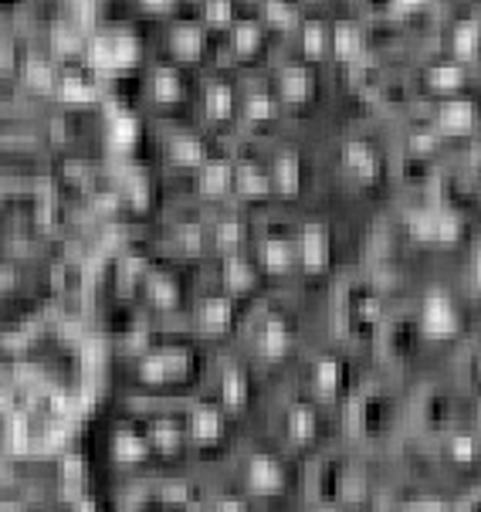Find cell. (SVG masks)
<instances>
[{
  "label": "cell",
  "mask_w": 481,
  "mask_h": 512,
  "mask_svg": "<svg viewBox=\"0 0 481 512\" xmlns=\"http://www.w3.org/2000/svg\"><path fill=\"white\" fill-rule=\"evenodd\" d=\"M410 231L421 241H454L461 238V218L451 211H421L410 218Z\"/></svg>",
  "instance_id": "obj_2"
},
{
  "label": "cell",
  "mask_w": 481,
  "mask_h": 512,
  "mask_svg": "<svg viewBox=\"0 0 481 512\" xmlns=\"http://www.w3.org/2000/svg\"><path fill=\"white\" fill-rule=\"evenodd\" d=\"M180 438H183V431L180 428H173L170 421H163V424H156V445H160L163 451H173L180 445Z\"/></svg>",
  "instance_id": "obj_34"
},
{
  "label": "cell",
  "mask_w": 481,
  "mask_h": 512,
  "mask_svg": "<svg viewBox=\"0 0 481 512\" xmlns=\"http://www.w3.org/2000/svg\"><path fill=\"white\" fill-rule=\"evenodd\" d=\"M153 89H156V99L160 102H177L180 95H183V82H180V72L177 68H170V65H163V68H156V78H153Z\"/></svg>",
  "instance_id": "obj_19"
},
{
  "label": "cell",
  "mask_w": 481,
  "mask_h": 512,
  "mask_svg": "<svg viewBox=\"0 0 481 512\" xmlns=\"http://www.w3.org/2000/svg\"><path fill=\"white\" fill-rule=\"evenodd\" d=\"M393 4H397V7H417L421 0H393Z\"/></svg>",
  "instance_id": "obj_41"
},
{
  "label": "cell",
  "mask_w": 481,
  "mask_h": 512,
  "mask_svg": "<svg viewBox=\"0 0 481 512\" xmlns=\"http://www.w3.org/2000/svg\"><path fill=\"white\" fill-rule=\"evenodd\" d=\"M390 418H393L390 401L383 394H373V390H370V394H363L360 401H353V407H349V414H346V421L353 424V431H356V435H363V438L383 435Z\"/></svg>",
  "instance_id": "obj_1"
},
{
  "label": "cell",
  "mask_w": 481,
  "mask_h": 512,
  "mask_svg": "<svg viewBox=\"0 0 481 512\" xmlns=\"http://www.w3.org/2000/svg\"><path fill=\"white\" fill-rule=\"evenodd\" d=\"M332 51H336L339 58H360L363 55V34L356 24H336V31H332Z\"/></svg>",
  "instance_id": "obj_14"
},
{
  "label": "cell",
  "mask_w": 481,
  "mask_h": 512,
  "mask_svg": "<svg viewBox=\"0 0 481 512\" xmlns=\"http://www.w3.org/2000/svg\"><path fill=\"white\" fill-rule=\"evenodd\" d=\"M231 316H234V306L227 299H207L204 306H200V323L207 329H214V333L231 323Z\"/></svg>",
  "instance_id": "obj_20"
},
{
  "label": "cell",
  "mask_w": 481,
  "mask_h": 512,
  "mask_svg": "<svg viewBox=\"0 0 481 512\" xmlns=\"http://www.w3.org/2000/svg\"><path fill=\"white\" fill-rule=\"evenodd\" d=\"M244 109H248V116H251V119H275V109H278V106L268 99L265 92H255V95H248Z\"/></svg>",
  "instance_id": "obj_33"
},
{
  "label": "cell",
  "mask_w": 481,
  "mask_h": 512,
  "mask_svg": "<svg viewBox=\"0 0 481 512\" xmlns=\"http://www.w3.org/2000/svg\"><path fill=\"white\" fill-rule=\"evenodd\" d=\"M190 435L197 441H214L221 435V414L214 407H200V411L190 414Z\"/></svg>",
  "instance_id": "obj_17"
},
{
  "label": "cell",
  "mask_w": 481,
  "mask_h": 512,
  "mask_svg": "<svg viewBox=\"0 0 481 512\" xmlns=\"http://www.w3.org/2000/svg\"><path fill=\"white\" fill-rule=\"evenodd\" d=\"M417 418H421L427 431H444V428H451V421H454V404L441 390H427L421 407H417Z\"/></svg>",
  "instance_id": "obj_7"
},
{
  "label": "cell",
  "mask_w": 481,
  "mask_h": 512,
  "mask_svg": "<svg viewBox=\"0 0 481 512\" xmlns=\"http://www.w3.org/2000/svg\"><path fill=\"white\" fill-rule=\"evenodd\" d=\"M261 41H265V34H261V28L255 21H244L234 28V45H238L241 55H255V51L261 48Z\"/></svg>",
  "instance_id": "obj_25"
},
{
  "label": "cell",
  "mask_w": 481,
  "mask_h": 512,
  "mask_svg": "<svg viewBox=\"0 0 481 512\" xmlns=\"http://www.w3.org/2000/svg\"><path fill=\"white\" fill-rule=\"evenodd\" d=\"M461 78H465V75H461V65L458 62H444V65H434L431 68V85H434V89H444V92L458 89Z\"/></svg>",
  "instance_id": "obj_29"
},
{
  "label": "cell",
  "mask_w": 481,
  "mask_h": 512,
  "mask_svg": "<svg viewBox=\"0 0 481 512\" xmlns=\"http://www.w3.org/2000/svg\"><path fill=\"white\" fill-rule=\"evenodd\" d=\"M204 31L197 28V24H180V28H173L170 34V45L177 51L180 58H187V62H194V58L204 51Z\"/></svg>",
  "instance_id": "obj_13"
},
{
  "label": "cell",
  "mask_w": 481,
  "mask_h": 512,
  "mask_svg": "<svg viewBox=\"0 0 481 512\" xmlns=\"http://www.w3.org/2000/svg\"><path fill=\"white\" fill-rule=\"evenodd\" d=\"M471 272H475V282L481 285V245L475 251V258H471Z\"/></svg>",
  "instance_id": "obj_40"
},
{
  "label": "cell",
  "mask_w": 481,
  "mask_h": 512,
  "mask_svg": "<svg viewBox=\"0 0 481 512\" xmlns=\"http://www.w3.org/2000/svg\"><path fill=\"white\" fill-rule=\"evenodd\" d=\"M112 451H116L119 462H139V458L146 455V441L139 435H129V431H122V435H116V445H112Z\"/></svg>",
  "instance_id": "obj_26"
},
{
  "label": "cell",
  "mask_w": 481,
  "mask_h": 512,
  "mask_svg": "<svg viewBox=\"0 0 481 512\" xmlns=\"http://www.w3.org/2000/svg\"><path fill=\"white\" fill-rule=\"evenodd\" d=\"M431 336H451L458 329V312H454L451 299L441 292L427 295L424 302V323H421Z\"/></svg>",
  "instance_id": "obj_5"
},
{
  "label": "cell",
  "mask_w": 481,
  "mask_h": 512,
  "mask_svg": "<svg viewBox=\"0 0 481 512\" xmlns=\"http://www.w3.org/2000/svg\"><path fill=\"white\" fill-rule=\"evenodd\" d=\"M316 428H319L316 411H309V407H292V414H288V435H292V441L309 445V441L316 438Z\"/></svg>",
  "instance_id": "obj_16"
},
{
  "label": "cell",
  "mask_w": 481,
  "mask_h": 512,
  "mask_svg": "<svg viewBox=\"0 0 481 512\" xmlns=\"http://www.w3.org/2000/svg\"><path fill=\"white\" fill-rule=\"evenodd\" d=\"M316 384L322 394H336L339 384H343V363L336 360H322L316 367Z\"/></svg>",
  "instance_id": "obj_27"
},
{
  "label": "cell",
  "mask_w": 481,
  "mask_h": 512,
  "mask_svg": "<svg viewBox=\"0 0 481 512\" xmlns=\"http://www.w3.org/2000/svg\"><path fill=\"white\" fill-rule=\"evenodd\" d=\"M265 17L275 28H295V7H288L285 0H268Z\"/></svg>",
  "instance_id": "obj_32"
},
{
  "label": "cell",
  "mask_w": 481,
  "mask_h": 512,
  "mask_svg": "<svg viewBox=\"0 0 481 512\" xmlns=\"http://www.w3.org/2000/svg\"><path fill=\"white\" fill-rule=\"evenodd\" d=\"M288 343H292V333H288L285 323H278V319H268L265 326H261L258 333V346L261 353H265L268 360H278L282 353L288 350Z\"/></svg>",
  "instance_id": "obj_12"
},
{
  "label": "cell",
  "mask_w": 481,
  "mask_h": 512,
  "mask_svg": "<svg viewBox=\"0 0 481 512\" xmlns=\"http://www.w3.org/2000/svg\"><path fill=\"white\" fill-rule=\"evenodd\" d=\"M299 258L305 268H322L329 262V231L322 224H305L299 238Z\"/></svg>",
  "instance_id": "obj_6"
},
{
  "label": "cell",
  "mask_w": 481,
  "mask_h": 512,
  "mask_svg": "<svg viewBox=\"0 0 481 512\" xmlns=\"http://www.w3.org/2000/svg\"><path fill=\"white\" fill-rule=\"evenodd\" d=\"M231 180H234V173H231V163H224V160H214V163H207L204 167V190H211V194H221V190L231 187Z\"/></svg>",
  "instance_id": "obj_23"
},
{
  "label": "cell",
  "mask_w": 481,
  "mask_h": 512,
  "mask_svg": "<svg viewBox=\"0 0 481 512\" xmlns=\"http://www.w3.org/2000/svg\"><path fill=\"white\" fill-rule=\"evenodd\" d=\"M92 58H95V65L122 68L136 58V41L126 38V34H106V38H95Z\"/></svg>",
  "instance_id": "obj_4"
},
{
  "label": "cell",
  "mask_w": 481,
  "mask_h": 512,
  "mask_svg": "<svg viewBox=\"0 0 481 512\" xmlns=\"http://www.w3.org/2000/svg\"><path fill=\"white\" fill-rule=\"evenodd\" d=\"M170 153H173V160L187 163V167H194V163L207 160V150H204V143H200L197 136H173V140H170Z\"/></svg>",
  "instance_id": "obj_18"
},
{
  "label": "cell",
  "mask_w": 481,
  "mask_h": 512,
  "mask_svg": "<svg viewBox=\"0 0 481 512\" xmlns=\"http://www.w3.org/2000/svg\"><path fill=\"white\" fill-rule=\"evenodd\" d=\"M329 34L332 31L322 28L319 21L305 24V28H302V48H305V55H322V51L329 48Z\"/></svg>",
  "instance_id": "obj_28"
},
{
  "label": "cell",
  "mask_w": 481,
  "mask_h": 512,
  "mask_svg": "<svg viewBox=\"0 0 481 512\" xmlns=\"http://www.w3.org/2000/svg\"><path fill=\"white\" fill-rule=\"evenodd\" d=\"M295 258H299V245H292V241L268 238L265 245H261V262H265L271 272H288V268L295 265Z\"/></svg>",
  "instance_id": "obj_11"
},
{
  "label": "cell",
  "mask_w": 481,
  "mask_h": 512,
  "mask_svg": "<svg viewBox=\"0 0 481 512\" xmlns=\"http://www.w3.org/2000/svg\"><path fill=\"white\" fill-rule=\"evenodd\" d=\"M275 184L285 197H292L299 190V160L295 156H278L275 163Z\"/></svg>",
  "instance_id": "obj_21"
},
{
  "label": "cell",
  "mask_w": 481,
  "mask_h": 512,
  "mask_svg": "<svg viewBox=\"0 0 481 512\" xmlns=\"http://www.w3.org/2000/svg\"><path fill=\"white\" fill-rule=\"evenodd\" d=\"M309 85H312V78L309 72H305L302 65H292V68H285V75H282V92L288 95V99H305L309 95Z\"/></svg>",
  "instance_id": "obj_22"
},
{
  "label": "cell",
  "mask_w": 481,
  "mask_h": 512,
  "mask_svg": "<svg viewBox=\"0 0 481 512\" xmlns=\"http://www.w3.org/2000/svg\"><path fill=\"white\" fill-rule=\"evenodd\" d=\"M414 343H417L414 319L397 316V319H390L387 329H380V346H383V353H387V360H407Z\"/></svg>",
  "instance_id": "obj_3"
},
{
  "label": "cell",
  "mask_w": 481,
  "mask_h": 512,
  "mask_svg": "<svg viewBox=\"0 0 481 512\" xmlns=\"http://www.w3.org/2000/svg\"><path fill=\"white\" fill-rule=\"evenodd\" d=\"M146 7H150V11H170L173 4H177V0H143Z\"/></svg>",
  "instance_id": "obj_39"
},
{
  "label": "cell",
  "mask_w": 481,
  "mask_h": 512,
  "mask_svg": "<svg viewBox=\"0 0 481 512\" xmlns=\"http://www.w3.org/2000/svg\"><path fill=\"white\" fill-rule=\"evenodd\" d=\"M207 17L214 24H227L234 17V4L231 0H207Z\"/></svg>",
  "instance_id": "obj_36"
},
{
  "label": "cell",
  "mask_w": 481,
  "mask_h": 512,
  "mask_svg": "<svg viewBox=\"0 0 481 512\" xmlns=\"http://www.w3.org/2000/svg\"><path fill=\"white\" fill-rule=\"evenodd\" d=\"M153 295L163 302V306H170V302L177 299V289H173V282L166 279V275H156V279H153Z\"/></svg>",
  "instance_id": "obj_37"
},
{
  "label": "cell",
  "mask_w": 481,
  "mask_h": 512,
  "mask_svg": "<svg viewBox=\"0 0 481 512\" xmlns=\"http://www.w3.org/2000/svg\"><path fill=\"white\" fill-rule=\"evenodd\" d=\"M248 485L255 492H278L285 485V472L275 458H251L248 462Z\"/></svg>",
  "instance_id": "obj_8"
},
{
  "label": "cell",
  "mask_w": 481,
  "mask_h": 512,
  "mask_svg": "<svg viewBox=\"0 0 481 512\" xmlns=\"http://www.w3.org/2000/svg\"><path fill=\"white\" fill-rule=\"evenodd\" d=\"M251 282H255V275H251L248 262H241L238 255L227 258V285L231 289H251Z\"/></svg>",
  "instance_id": "obj_31"
},
{
  "label": "cell",
  "mask_w": 481,
  "mask_h": 512,
  "mask_svg": "<svg viewBox=\"0 0 481 512\" xmlns=\"http://www.w3.org/2000/svg\"><path fill=\"white\" fill-rule=\"evenodd\" d=\"M343 163L349 173H356V177H363V180L376 177V153H373V146L363 140H349L343 146Z\"/></svg>",
  "instance_id": "obj_10"
},
{
  "label": "cell",
  "mask_w": 481,
  "mask_h": 512,
  "mask_svg": "<svg viewBox=\"0 0 481 512\" xmlns=\"http://www.w3.org/2000/svg\"><path fill=\"white\" fill-rule=\"evenodd\" d=\"M207 109H211L214 119H227L234 109V92L227 89L224 82H214L211 89H207Z\"/></svg>",
  "instance_id": "obj_24"
},
{
  "label": "cell",
  "mask_w": 481,
  "mask_h": 512,
  "mask_svg": "<svg viewBox=\"0 0 481 512\" xmlns=\"http://www.w3.org/2000/svg\"><path fill=\"white\" fill-rule=\"evenodd\" d=\"M475 119H478V112L468 99H451L437 112V123H441V129H448V133H468V129L475 126Z\"/></svg>",
  "instance_id": "obj_9"
},
{
  "label": "cell",
  "mask_w": 481,
  "mask_h": 512,
  "mask_svg": "<svg viewBox=\"0 0 481 512\" xmlns=\"http://www.w3.org/2000/svg\"><path fill=\"white\" fill-rule=\"evenodd\" d=\"M481 48V21L468 17L454 28V55L458 58H475Z\"/></svg>",
  "instance_id": "obj_15"
},
{
  "label": "cell",
  "mask_w": 481,
  "mask_h": 512,
  "mask_svg": "<svg viewBox=\"0 0 481 512\" xmlns=\"http://www.w3.org/2000/svg\"><path fill=\"white\" fill-rule=\"evenodd\" d=\"M244 397H248V380H244L241 370H231L224 377V404L227 407H241Z\"/></svg>",
  "instance_id": "obj_30"
},
{
  "label": "cell",
  "mask_w": 481,
  "mask_h": 512,
  "mask_svg": "<svg viewBox=\"0 0 481 512\" xmlns=\"http://www.w3.org/2000/svg\"><path fill=\"white\" fill-rule=\"evenodd\" d=\"M214 241L224 251H234V248H238V241H241V228H238V224H231V221H224L221 228L214 231Z\"/></svg>",
  "instance_id": "obj_35"
},
{
  "label": "cell",
  "mask_w": 481,
  "mask_h": 512,
  "mask_svg": "<svg viewBox=\"0 0 481 512\" xmlns=\"http://www.w3.org/2000/svg\"><path fill=\"white\" fill-rule=\"evenodd\" d=\"M471 455H475V438H468V435H458V438H454V458L468 462Z\"/></svg>",
  "instance_id": "obj_38"
}]
</instances>
